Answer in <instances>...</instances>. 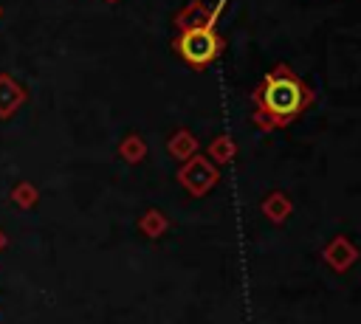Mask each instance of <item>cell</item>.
I'll return each instance as SVG.
<instances>
[{
	"instance_id": "obj_1",
	"label": "cell",
	"mask_w": 361,
	"mask_h": 324,
	"mask_svg": "<svg viewBox=\"0 0 361 324\" xmlns=\"http://www.w3.org/2000/svg\"><path fill=\"white\" fill-rule=\"evenodd\" d=\"M251 101H254V124L271 132L276 127H288L290 121H296L316 101V90L307 87L288 65H276L254 87Z\"/></svg>"
},
{
	"instance_id": "obj_2",
	"label": "cell",
	"mask_w": 361,
	"mask_h": 324,
	"mask_svg": "<svg viewBox=\"0 0 361 324\" xmlns=\"http://www.w3.org/2000/svg\"><path fill=\"white\" fill-rule=\"evenodd\" d=\"M223 8H226V0H217V3L212 6V11H209V17H206L203 25L186 28V31H180V34L175 37L172 51H175L192 70L209 68V65L223 54L226 42H223V37L217 34V20H220Z\"/></svg>"
},
{
	"instance_id": "obj_3",
	"label": "cell",
	"mask_w": 361,
	"mask_h": 324,
	"mask_svg": "<svg viewBox=\"0 0 361 324\" xmlns=\"http://www.w3.org/2000/svg\"><path fill=\"white\" fill-rule=\"evenodd\" d=\"M178 180H180V186H186L189 194L203 197L220 180V172L206 155H189L183 161V166L178 169Z\"/></svg>"
},
{
	"instance_id": "obj_4",
	"label": "cell",
	"mask_w": 361,
	"mask_h": 324,
	"mask_svg": "<svg viewBox=\"0 0 361 324\" xmlns=\"http://www.w3.org/2000/svg\"><path fill=\"white\" fill-rule=\"evenodd\" d=\"M25 87L11 73H0V118H11L25 104Z\"/></svg>"
},
{
	"instance_id": "obj_5",
	"label": "cell",
	"mask_w": 361,
	"mask_h": 324,
	"mask_svg": "<svg viewBox=\"0 0 361 324\" xmlns=\"http://www.w3.org/2000/svg\"><path fill=\"white\" fill-rule=\"evenodd\" d=\"M324 259L333 270H347L355 262V245L347 237H336L327 248H324Z\"/></svg>"
},
{
	"instance_id": "obj_6",
	"label": "cell",
	"mask_w": 361,
	"mask_h": 324,
	"mask_svg": "<svg viewBox=\"0 0 361 324\" xmlns=\"http://www.w3.org/2000/svg\"><path fill=\"white\" fill-rule=\"evenodd\" d=\"M209 11H212V8H209L203 0H192V3H186V8H180V11L175 14V28H178V31H186V28L203 25L206 17H209Z\"/></svg>"
},
{
	"instance_id": "obj_7",
	"label": "cell",
	"mask_w": 361,
	"mask_h": 324,
	"mask_svg": "<svg viewBox=\"0 0 361 324\" xmlns=\"http://www.w3.org/2000/svg\"><path fill=\"white\" fill-rule=\"evenodd\" d=\"M290 208H293V203H290V197H288L285 192H271V194L262 200V214H265L271 223H282V220L290 214Z\"/></svg>"
},
{
	"instance_id": "obj_8",
	"label": "cell",
	"mask_w": 361,
	"mask_h": 324,
	"mask_svg": "<svg viewBox=\"0 0 361 324\" xmlns=\"http://www.w3.org/2000/svg\"><path fill=\"white\" fill-rule=\"evenodd\" d=\"M166 149H169V155H172V158L186 161L189 155H195V152H197V138H195L189 130H175V132H172V138H169V144H166Z\"/></svg>"
},
{
	"instance_id": "obj_9",
	"label": "cell",
	"mask_w": 361,
	"mask_h": 324,
	"mask_svg": "<svg viewBox=\"0 0 361 324\" xmlns=\"http://www.w3.org/2000/svg\"><path fill=\"white\" fill-rule=\"evenodd\" d=\"M206 155H209L212 163H231L234 155H237V144H234L231 135H214L209 149H206Z\"/></svg>"
},
{
	"instance_id": "obj_10",
	"label": "cell",
	"mask_w": 361,
	"mask_h": 324,
	"mask_svg": "<svg viewBox=\"0 0 361 324\" xmlns=\"http://www.w3.org/2000/svg\"><path fill=\"white\" fill-rule=\"evenodd\" d=\"M118 155H121L127 163H138V161H144V155H147V144H144V138L135 135V132L124 135L121 144H118Z\"/></svg>"
},
{
	"instance_id": "obj_11",
	"label": "cell",
	"mask_w": 361,
	"mask_h": 324,
	"mask_svg": "<svg viewBox=\"0 0 361 324\" xmlns=\"http://www.w3.org/2000/svg\"><path fill=\"white\" fill-rule=\"evenodd\" d=\"M166 225H169V223H166V217H164L158 208H149V211L138 220V228H141L147 237H152V239H155V237H161V234L166 231Z\"/></svg>"
},
{
	"instance_id": "obj_12",
	"label": "cell",
	"mask_w": 361,
	"mask_h": 324,
	"mask_svg": "<svg viewBox=\"0 0 361 324\" xmlns=\"http://www.w3.org/2000/svg\"><path fill=\"white\" fill-rule=\"evenodd\" d=\"M11 200H14V206H20V208H31V206L37 203V189H34L28 180H23V183H17V186L11 189Z\"/></svg>"
},
{
	"instance_id": "obj_13",
	"label": "cell",
	"mask_w": 361,
	"mask_h": 324,
	"mask_svg": "<svg viewBox=\"0 0 361 324\" xmlns=\"http://www.w3.org/2000/svg\"><path fill=\"white\" fill-rule=\"evenodd\" d=\"M3 248H6V234L0 231V251H3Z\"/></svg>"
},
{
	"instance_id": "obj_14",
	"label": "cell",
	"mask_w": 361,
	"mask_h": 324,
	"mask_svg": "<svg viewBox=\"0 0 361 324\" xmlns=\"http://www.w3.org/2000/svg\"><path fill=\"white\" fill-rule=\"evenodd\" d=\"M104 3H116V0H104Z\"/></svg>"
},
{
	"instance_id": "obj_15",
	"label": "cell",
	"mask_w": 361,
	"mask_h": 324,
	"mask_svg": "<svg viewBox=\"0 0 361 324\" xmlns=\"http://www.w3.org/2000/svg\"><path fill=\"white\" fill-rule=\"evenodd\" d=\"M0 17H3V6H0Z\"/></svg>"
}]
</instances>
